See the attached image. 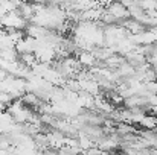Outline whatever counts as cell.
<instances>
[{
  "label": "cell",
  "instance_id": "277c9868",
  "mask_svg": "<svg viewBox=\"0 0 157 155\" xmlns=\"http://www.w3.org/2000/svg\"><path fill=\"white\" fill-rule=\"evenodd\" d=\"M78 64L82 67H89V68H93L98 62H96V58H95V55H93V52H82L78 55Z\"/></svg>",
  "mask_w": 157,
  "mask_h": 155
},
{
  "label": "cell",
  "instance_id": "6da1fadb",
  "mask_svg": "<svg viewBox=\"0 0 157 155\" xmlns=\"http://www.w3.org/2000/svg\"><path fill=\"white\" fill-rule=\"evenodd\" d=\"M6 111H8V114L12 117V120H14L17 125H20V126H23V125H26V123H31L32 119H34V116H35V113L21 102V99L12 101V102L6 106Z\"/></svg>",
  "mask_w": 157,
  "mask_h": 155
},
{
  "label": "cell",
  "instance_id": "3957f363",
  "mask_svg": "<svg viewBox=\"0 0 157 155\" xmlns=\"http://www.w3.org/2000/svg\"><path fill=\"white\" fill-rule=\"evenodd\" d=\"M105 14H108L114 20V23L116 21H124V20H127L130 17L128 9L122 3H110V5H107Z\"/></svg>",
  "mask_w": 157,
  "mask_h": 155
},
{
  "label": "cell",
  "instance_id": "7a4b0ae2",
  "mask_svg": "<svg viewBox=\"0 0 157 155\" xmlns=\"http://www.w3.org/2000/svg\"><path fill=\"white\" fill-rule=\"evenodd\" d=\"M28 21L23 20L17 11H12V12H8L5 14L2 18H0V28L5 29V31H23L26 29V24Z\"/></svg>",
  "mask_w": 157,
  "mask_h": 155
}]
</instances>
